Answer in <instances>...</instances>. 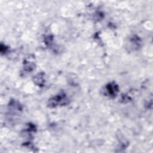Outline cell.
I'll return each mask as SVG.
<instances>
[{
  "mask_svg": "<svg viewBox=\"0 0 153 153\" xmlns=\"http://www.w3.org/2000/svg\"><path fill=\"white\" fill-rule=\"evenodd\" d=\"M67 103V99L65 95L63 93L57 94V96L53 97L51 99L49 100L48 105L51 107H55L58 105H65Z\"/></svg>",
  "mask_w": 153,
  "mask_h": 153,
  "instance_id": "obj_1",
  "label": "cell"
},
{
  "mask_svg": "<svg viewBox=\"0 0 153 153\" xmlns=\"http://www.w3.org/2000/svg\"><path fill=\"white\" fill-rule=\"evenodd\" d=\"M106 90L109 95L114 96L118 91V87L114 84H109L106 86Z\"/></svg>",
  "mask_w": 153,
  "mask_h": 153,
  "instance_id": "obj_2",
  "label": "cell"
}]
</instances>
